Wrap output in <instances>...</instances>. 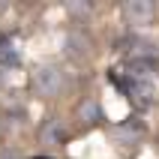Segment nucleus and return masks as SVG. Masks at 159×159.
I'll use <instances>...</instances> for the list:
<instances>
[{"label":"nucleus","mask_w":159,"mask_h":159,"mask_svg":"<svg viewBox=\"0 0 159 159\" xmlns=\"http://www.w3.org/2000/svg\"><path fill=\"white\" fill-rule=\"evenodd\" d=\"M3 132H6V123H3V117H0V141H3Z\"/></svg>","instance_id":"obj_13"},{"label":"nucleus","mask_w":159,"mask_h":159,"mask_svg":"<svg viewBox=\"0 0 159 159\" xmlns=\"http://www.w3.org/2000/svg\"><path fill=\"white\" fill-rule=\"evenodd\" d=\"M156 147H159V132H156Z\"/></svg>","instance_id":"obj_14"},{"label":"nucleus","mask_w":159,"mask_h":159,"mask_svg":"<svg viewBox=\"0 0 159 159\" xmlns=\"http://www.w3.org/2000/svg\"><path fill=\"white\" fill-rule=\"evenodd\" d=\"M105 132H108V138H111L114 147H120V150H126V153H135L147 141L150 129H147V120H144L141 114H129V117H123V120L108 123Z\"/></svg>","instance_id":"obj_3"},{"label":"nucleus","mask_w":159,"mask_h":159,"mask_svg":"<svg viewBox=\"0 0 159 159\" xmlns=\"http://www.w3.org/2000/svg\"><path fill=\"white\" fill-rule=\"evenodd\" d=\"M156 15H159V6L153 0H126V3H120V18H123L126 24H132V27L153 24Z\"/></svg>","instance_id":"obj_8"},{"label":"nucleus","mask_w":159,"mask_h":159,"mask_svg":"<svg viewBox=\"0 0 159 159\" xmlns=\"http://www.w3.org/2000/svg\"><path fill=\"white\" fill-rule=\"evenodd\" d=\"M63 57L72 63V66H87L93 57H96V39H93V33H90L87 27H69L66 33H63Z\"/></svg>","instance_id":"obj_6"},{"label":"nucleus","mask_w":159,"mask_h":159,"mask_svg":"<svg viewBox=\"0 0 159 159\" xmlns=\"http://www.w3.org/2000/svg\"><path fill=\"white\" fill-rule=\"evenodd\" d=\"M69 84H72L69 72L63 69L60 63H51V60L36 63L30 69V75H27V90L39 102H60L69 93Z\"/></svg>","instance_id":"obj_1"},{"label":"nucleus","mask_w":159,"mask_h":159,"mask_svg":"<svg viewBox=\"0 0 159 159\" xmlns=\"http://www.w3.org/2000/svg\"><path fill=\"white\" fill-rule=\"evenodd\" d=\"M69 135H72L69 120H66L63 114H57V111H48V114L36 123V129H33V138H36V144H39L42 153L63 150L66 141H69Z\"/></svg>","instance_id":"obj_4"},{"label":"nucleus","mask_w":159,"mask_h":159,"mask_svg":"<svg viewBox=\"0 0 159 159\" xmlns=\"http://www.w3.org/2000/svg\"><path fill=\"white\" fill-rule=\"evenodd\" d=\"M66 12H69L72 18H87V15H93V3H81V0H72V3H66Z\"/></svg>","instance_id":"obj_10"},{"label":"nucleus","mask_w":159,"mask_h":159,"mask_svg":"<svg viewBox=\"0 0 159 159\" xmlns=\"http://www.w3.org/2000/svg\"><path fill=\"white\" fill-rule=\"evenodd\" d=\"M0 66H18V54L9 39H0Z\"/></svg>","instance_id":"obj_9"},{"label":"nucleus","mask_w":159,"mask_h":159,"mask_svg":"<svg viewBox=\"0 0 159 159\" xmlns=\"http://www.w3.org/2000/svg\"><path fill=\"white\" fill-rule=\"evenodd\" d=\"M0 159H24V153L12 144H0Z\"/></svg>","instance_id":"obj_11"},{"label":"nucleus","mask_w":159,"mask_h":159,"mask_svg":"<svg viewBox=\"0 0 159 159\" xmlns=\"http://www.w3.org/2000/svg\"><path fill=\"white\" fill-rule=\"evenodd\" d=\"M72 132H90L96 126H108V114L102 108V99L96 93H81L72 102V114H69Z\"/></svg>","instance_id":"obj_5"},{"label":"nucleus","mask_w":159,"mask_h":159,"mask_svg":"<svg viewBox=\"0 0 159 159\" xmlns=\"http://www.w3.org/2000/svg\"><path fill=\"white\" fill-rule=\"evenodd\" d=\"M111 84L117 87V93L135 108V114H141L156 102V87H153V78H141V75H129V72L114 69L111 72Z\"/></svg>","instance_id":"obj_2"},{"label":"nucleus","mask_w":159,"mask_h":159,"mask_svg":"<svg viewBox=\"0 0 159 159\" xmlns=\"http://www.w3.org/2000/svg\"><path fill=\"white\" fill-rule=\"evenodd\" d=\"M114 48L123 57V63H129V60H159V42L150 39V36H141L138 30L117 36Z\"/></svg>","instance_id":"obj_7"},{"label":"nucleus","mask_w":159,"mask_h":159,"mask_svg":"<svg viewBox=\"0 0 159 159\" xmlns=\"http://www.w3.org/2000/svg\"><path fill=\"white\" fill-rule=\"evenodd\" d=\"M30 159H57L54 153H42V156H30Z\"/></svg>","instance_id":"obj_12"}]
</instances>
